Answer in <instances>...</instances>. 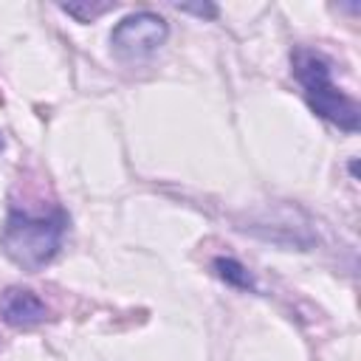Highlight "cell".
I'll return each mask as SVG.
<instances>
[{
	"label": "cell",
	"mask_w": 361,
	"mask_h": 361,
	"mask_svg": "<svg viewBox=\"0 0 361 361\" xmlns=\"http://www.w3.org/2000/svg\"><path fill=\"white\" fill-rule=\"evenodd\" d=\"M169 37V25L155 11H133L110 31L113 54L124 62H141L152 56Z\"/></svg>",
	"instance_id": "obj_3"
},
{
	"label": "cell",
	"mask_w": 361,
	"mask_h": 361,
	"mask_svg": "<svg viewBox=\"0 0 361 361\" xmlns=\"http://www.w3.org/2000/svg\"><path fill=\"white\" fill-rule=\"evenodd\" d=\"M212 268H214V274H217L226 285H231V288H240V290H254V288H257L251 271H248L240 259H234V257H217V259L212 262Z\"/></svg>",
	"instance_id": "obj_5"
},
{
	"label": "cell",
	"mask_w": 361,
	"mask_h": 361,
	"mask_svg": "<svg viewBox=\"0 0 361 361\" xmlns=\"http://www.w3.org/2000/svg\"><path fill=\"white\" fill-rule=\"evenodd\" d=\"M180 11H186V14H197V17H217V6H212V3H203V6H178Z\"/></svg>",
	"instance_id": "obj_7"
},
{
	"label": "cell",
	"mask_w": 361,
	"mask_h": 361,
	"mask_svg": "<svg viewBox=\"0 0 361 361\" xmlns=\"http://www.w3.org/2000/svg\"><path fill=\"white\" fill-rule=\"evenodd\" d=\"M0 316L11 327H37L48 319V307L34 290L11 285L0 293Z\"/></svg>",
	"instance_id": "obj_4"
},
{
	"label": "cell",
	"mask_w": 361,
	"mask_h": 361,
	"mask_svg": "<svg viewBox=\"0 0 361 361\" xmlns=\"http://www.w3.org/2000/svg\"><path fill=\"white\" fill-rule=\"evenodd\" d=\"M71 217L65 209L54 206L51 212L34 214L28 209L11 206L0 228V251L23 271H39L62 248Z\"/></svg>",
	"instance_id": "obj_1"
},
{
	"label": "cell",
	"mask_w": 361,
	"mask_h": 361,
	"mask_svg": "<svg viewBox=\"0 0 361 361\" xmlns=\"http://www.w3.org/2000/svg\"><path fill=\"white\" fill-rule=\"evenodd\" d=\"M110 8H113V3H102V6H62V11H68V14L79 17L82 23H90L93 17H99V14L110 11Z\"/></svg>",
	"instance_id": "obj_6"
},
{
	"label": "cell",
	"mask_w": 361,
	"mask_h": 361,
	"mask_svg": "<svg viewBox=\"0 0 361 361\" xmlns=\"http://www.w3.org/2000/svg\"><path fill=\"white\" fill-rule=\"evenodd\" d=\"M3 147H6V144H3V133H0V152H3Z\"/></svg>",
	"instance_id": "obj_8"
},
{
	"label": "cell",
	"mask_w": 361,
	"mask_h": 361,
	"mask_svg": "<svg viewBox=\"0 0 361 361\" xmlns=\"http://www.w3.org/2000/svg\"><path fill=\"white\" fill-rule=\"evenodd\" d=\"M290 71H293V79L302 85L307 107L319 118L336 124L344 133H355L361 127L358 102L333 85V68L319 51L305 48V45L293 48L290 51Z\"/></svg>",
	"instance_id": "obj_2"
}]
</instances>
